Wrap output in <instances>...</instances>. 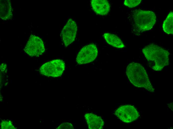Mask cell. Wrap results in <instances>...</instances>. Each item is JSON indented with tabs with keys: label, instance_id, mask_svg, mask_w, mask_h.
<instances>
[{
	"label": "cell",
	"instance_id": "6da1fadb",
	"mask_svg": "<svg viewBox=\"0 0 173 129\" xmlns=\"http://www.w3.org/2000/svg\"><path fill=\"white\" fill-rule=\"evenodd\" d=\"M142 52L150 67L155 71H160L169 64V52L153 43L145 46Z\"/></svg>",
	"mask_w": 173,
	"mask_h": 129
},
{
	"label": "cell",
	"instance_id": "7a4b0ae2",
	"mask_svg": "<svg viewBox=\"0 0 173 129\" xmlns=\"http://www.w3.org/2000/svg\"><path fill=\"white\" fill-rule=\"evenodd\" d=\"M126 73L130 82L135 87L145 88L151 92H155L146 70L140 64L130 63L127 67Z\"/></svg>",
	"mask_w": 173,
	"mask_h": 129
},
{
	"label": "cell",
	"instance_id": "3957f363",
	"mask_svg": "<svg viewBox=\"0 0 173 129\" xmlns=\"http://www.w3.org/2000/svg\"><path fill=\"white\" fill-rule=\"evenodd\" d=\"M133 21L135 29L139 32L151 29L156 21V16L153 12L140 9L133 11Z\"/></svg>",
	"mask_w": 173,
	"mask_h": 129
},
{
	"label": "cell",
	"instance_id": "277c9868",
	"mask_svg": "<svg viewBox=\"0 0 173 129\" xmlns=\"http://www.w3.org/2000/svg\"><path fill=\"white\" fill-rule=\"evenodd\" d=\"M65 67V63L62 60L55 59L43 64L40 68V72L45 76L57 77L62 74Z\"/></svg>",
	"mask_w": 173,
	"mask_h": 129
},
{
	"label": "cell",
	"instance_id": "5b68a950",
	"mask_svg": "<svg viewBox=\"0 0 173 129\" xmlns=\"http://www.w3.org/2000/svg\"><path fill=\"white\" fill-rule=\"evenodd\" d=\"M24 51L31 56H37L42 54L45 51L43 42L39 37L31 35L24 49Z\"/></svg>",
	"mask_w": 173,
	"mask_h": 129
},
{
	"label": "cell",
	"instance_id": "8992f818",
	"mask_svg": "<svg viewBox=\"0 0 173 129\" xmlns=\"http://www.w3.org/2000/svg\"><path fill=\"white\" fill-rule=\"evenodd\" d=\"M98 53L97 48L94 44L92 43L86 45L78 54L76 61L80 64L89 63L96 58Z\"/></svg>",
	"mask_w": 173,
	"mask_h": 129
},
{
	"label": "cell",
	"instance_id": "52a82bcc",
	"mask_svg": "<svg viewBox=\"0 0 173 129\" xmlns=\"http://www.w3.org/2000/svg\"><path fill=\"white\" fill-rule=\"evenodd\" d=\"M115 114L120 120L127 123L136 120L139 116V112L135 107L129 105L119 107L116 111Z\"/></svg>",
	"mask_w": 173,
	"mask_h": 129
},
{
	"label": "cell",
	"instance_id": "ba28073f",
	"mask_svg": "<svg viewBox=\"0 0 173 129\" xmlns=\"http://www.w3.org/2000/svg\"><path fill=\"white\" fill-rule=\"evenodd\" d=\"M77 30L76 22L72 19H70L64 26L61 32L63 41L66 47L75 40Z\"/></svg>",
	"mask_w": 173,
	"mask_h": 129
},
{
	"label": "cell",
	"instance_id": "9c48e42d",
	"mask_svg": "<svg viewBox=\"0 0 173 129\" xmlns=\"http://www.w3.org/2000/svg\"><path fill=\"white\" fill-rule=\"evenodd\" d=\"M91 4L94 11L98 15H106L110 10V5L107 0H92Z\"/></svg>",
	"mask_w": 173,
	"mask_h": 129
},
{
	"label": "cell",
	"instance_id": "30bf717a",
	"mask_svg": "<svg viewBox=\"0 0 173 129\" xmlns=\"http://www.w3.org/2000/svg\"><path fill=\"white\" fill-rule=\"evenodd\" d=\"M88 127L90 129H101L104 123L100 117L92 113L86 114L84 116Z\"/></svg>",
	"mask_w": 173,
	"mask_h": 129
},
{
	"label": "cell",
	"instance_id": "8fae6325",
	"mask_svg": "<svg viewBox=\"0 0 173 129\" xmlns=\"http://www.w3.org/2000/svg\"><path fill=\"white\" fill-rule=\"evenodd\" d=\"M11 5L10 0H0V16L4 20L11 19L12 12Z\"/></svg>",
	"mask_w": 173,
	"mask_h": 129
},
{
	"label": "cell",
	"instance_id": "7c38bea8",
	"mask_svg": "<svg viewBox=\"0 0 173 129\" xmlns=\"http://www.w3.org/2000/svg\"><path fill=\"white\" fill-rule=\"evenodd\" d=\"M104 37L109 44L119 48H122L125 45L121 39L117 35L110 33H105Z\"/></svg>",
	"mask_w": 173,
	"mask_h": 129
},
{
	"label": "cell",
	"instance_id": "4fadbf2b",
	"mask_svg": "<svg viewBox=\"0 0 173 129\" xmlns=\"http://www.w3.org/2000/svg\"><path fill=\"white\" fill-rule=\"evenodd\" d=\"M173 12H170L164 21L163 29L165 32L168 34H173Z\"/></svg>",
	"mask_w": 173,
	"mask_h": 129
},
{
	"label": "cell",
	"instance_id": "5bb4252c",
	"mask_svg": "<svg viewBox=\"0 0 173 129\" xmlns=\"http://www.w3.org/2000/svg\"><path fill=\"white\" fill-rule=\"evenodd\" d=\"M141 0H125L124 4L126 6L130 8L135 7L141 3Z\"/></svg>",
	"mask_w": 173,
	"mask_h": 129
},
{
	"label": "cell",
	"instance_id": "9a60e30c",
	"mask_svg": "<svg viewBox=\"0 0 173 129\" xmlns=\"http://www.w3.org/2000/svg\"><path fill=\"white\" fill-rule=\"evenodd\" d=\"M0 125L2 129H15L11 122L10 121H2L1 122Z\"/></svg>",
	"mask_w": 173,
	"mask_h": 129
},
{
	"label": "cell",
	"instance_id": "2e32d148",
	"mask_svg": "<svg viewBox=\"0 0 173 129\" xmlns=\"http://www.w3.org/2000/svg\"><path fill=\"white\" fill-rule=\"evenodd\" d=\"M57 129H73L74 128L73 125L69 122L64 123L61 124L57 128Z\"/></svg>",
	"mask_w": 173,
	"mask_h": 129
}]
</instances>
